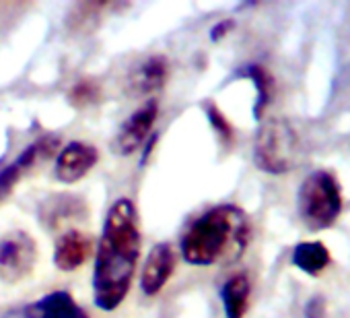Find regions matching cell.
<instances>
[{
  "instance_id": "cell-1",
  "label": "cell",
  "mask_w": 350,
  "mask_h": 318,
  "mask_svg": "<svg viewBox=\"0 0 350 318\" xmlns=\"http://www.w3.org/2000/svg\"><path fill=\"white\" fill-rule=\"evenodd\" d=\"M140 256V230L136 207L130 199H118L107 211L101 242L95 256L93 293L97 308L116 310L130 291Z\"/></svg>"
},
{
  "instance_id": "cell-2",
  "label": "cell",
  "mask_w": 350,
  "mask_h": 318,
  "mask_svg": "<svg viewBox=\"0 0 350 318\" xmlns=\"http://www.w3.org/2000/svg\"><path fill=\"white\" fill-rule=\"evenodd\" d=\"M252 238L247 215L235 205H219L200 215L182 240L186 262L211 267L235 262L243 256Z\"/></svg>"
},
{
  "instance_id": "cell-3",
  "label": "cell",
  "mask_w": 350,
  "mask_h": 318,
  "mask_svg": "<svg viewBox=\"0 0 350 318\" xmlns=\"http://www.w3.org/2000/svg\"><path fill=\"white\" fill-rule=\"evenodd\" d=\"M303 162V145L284 118H272L262 124L254 143V164L266 174H286Z\"/></svg>"
},
{
  "instance_id": "cell-4",
  "label": "cell",
  "mask_w": 350,
  "mask_h": 318,
  "mask_svg": "<svg viewBox=\"0 0 350 318\" xmlns=\"http://www.w3.org/2000/svg\"><path fill=\"white\" fill-rule=\"evenodd\" d=\"M297 205L301 221L311 232L332 228L338 221L344 207L340 182L327 170L311 172L299 186Z\"/></svg>"
},
{
  "instance_id": "cell-5",
  "label": "cell",
  "mask_w": 350,
  "mask_h": 318,
  "mask_svg": "<svg viewBox=\"0 0 350 318\" xmlns=\"http://www.w3.org/2000/svg\"><path fill=\"white\" fill-rule=\"evenodd\" d=\"M38 246L25 232H11L0 238V281L19 283L36 267Z\"/></svg>"
},
{
  "instance_id": "cell-6",
  "label": "cell",
  "mask_w": 350,
  "mask_h": 318,
  "mask_svg": "<svg viewBox=\"0 0 350 318\" xmlns=\"http://www.w3.org/2000/svg\"><path fill=\"white\" fill-rule=\"evenodd\" d=\"M3 318H89L87 312L66 291H54L38 302L25 304Z\"/></svg>"
},
{
  "instance_id": "cell-7",
  "label": "cell",
  "mask_w": 350,
  "mask_h": 318,
  "mask_svg": "<svg viewBox=\"0 0 350 318\" xmlns=\"http://www.w3.org/2000/svg\"><path fill=\"white\" fill-rule=\"evenodd\" d=\"M97 159H99V153L93 145L75 140L60 151L54 174L60 182H66V184L79 182L85 174L93 170Z\"/></svg>"
},
{
  "instance_id": "cell-8",
  "label": "cell",
  "mask_w": 350,
  "mask_h": 318,
  "mask_svg": "<svg viewBox=\"0 0 350 318\" xmlns=\"http://www.w3.org/2000/svg\"><path fill=\"white\" fill-rule=\"evenodd\" d=\"M159 116V103L154 99H148L142 108H138L120 128L118 138H116V151L120 155H130L134 153L142 140L148 136V132L154 126V120Z\"/></svg>"
},
{
  "instance_id": "cell-9",
  "label": "cell",
  "mask_w": 350,
  "mask_h": 318,
  "mask_svg": "<svg viewBox=\"0 0 350 318\" xmlns=\"http://www.w3.org/2000/svg\"><path fill=\"white\" fill-rule=\"evenodd\" d=\"M56 145H58L56 136H44V138L31 143L11 166H7L5 170H0V201L7 199L13 193V188L17 186V182L21 180V176L27 170H31L40 162V159L50 155Z\"/></svg>"
},
{
  "instance_id": "cell-10",
  "label": "cell",
  "mask_w": 350,
  "mask_h": 318,
  "mask_svg": "<svg viewBox=\"0 0 350 318\" xmlns=\"http://www.w3.org/2000/svg\"><path fill=\"white\" fill-rule=\"evenodd\" d=\"M175 271V254L169 244H157L142 269L140 287L146 295H157Z\"/></svg>"
},
{
  "instance_id": "cell-11",
  "label": "cell",
  "mask_w": 350,
  "mask_h": 318,
  "mask_svg": "<svg viewBox=\"0 0 350 318\" xmlns=\"http://www.w3.org/2000/svg\"><path fill=\"white\" fill-rule=\"evenodd\" d=\"M93 240L79 230H70L56 240L54 262L60 271H77L91 254Z\"/></svg>"
},
{
  "instance_id": "cell-12",
  "label": "cell",
  "mask_w": 350,
  "mask_h": 318,
  "mask_svg": "<svg viewBox=\"0 0 350 318\" xmlns=\"http://www.w3.org/2000/svg\"><path fill=\"white\" fill-rule=\"evenodd\" d=\"M167 73H169L167 60L163 56H150L136 66V71L130 77V87L138 95H148L163 87Z\"/></svg>"
},
{
  "instance_id": "cell-13",
  "label": "cell",
  "mask_w": 350,
  "mask_h": 318,
  "mask_svg": "<svg viewBox=\"0 0 350 318\" xmlns=\"http://www.w3.org/2000/svg\"><path fill=\"white\" fill-rule=\"evenodd\" d=\"M329 262L332 256L323 242H301L293 250V265L307 275H319Z\"/></svg>"
},
{
  "instance_id": "cell-14",
  "label": "cell",
  "mask_w": 350,
  "mask_h": 318,
  "mask_svg": "<svg viewBox=\"0 0 350 318\" xmlns=\"http://www.w3.org/2000/svg\"><path fill=\"white\" fill-rule=\"evenodd\" d=\"M250 279L245 273H237L233 275L221 291L223 297V306H225V314L227 318H243L245 310H247V302H250Z\"/></svg>"
},
{
  "instance_id": "cell-15",
  "label": "cell",
  "mask_w": 350,
  "mask_h": 318,
  "mask_svg": "<svg viewBox=\"0 0 350 318\" xmlns=\"http://www.w3.org/2000/svg\"><path fill=\"white\" fill-rule=\"evenodd\" d=\"M237 75L254 81L256 91H258V99H256V106H254V114H256V118H262L264 110L268 108V103H270V99H272L274 79L270 77V73H268L262 64H247V66H245L243 71H239Z\"/></svg>"
},
{
  "instance_id": "cell-16",
  "label": "cell",
  "mask_w": 350,
  "mask_h": 318,
  "mask_svg": "<svg viewBox=\"0 0 350 318\" xmlns=\"http://www.w3.org/2000/svg\"><path fill=\"white\" fill-rule=\"evenodd\" d=\"M206 116L213 124V128L217 130L219 138L225 143V145H231L235 140V128L231 126V122L227 120V116L215 106V103H206Z\"/></svg>"
},
{
  "instance_id": "cell-17",
  "label": "cell",
  "mask_w": 350,
  "mask_h": 318,
  "mask_svg": "<svg viewBox=\"0 0 350 318\" xmlns=\"http://www.w3.org/2000/svg\"><path fill=\"white\" fill-rule=\"evenodd\" d=\"M97 97V87L89 81H81L75 89H72V101L77 106H87L89 101H93Z\"/></svg>"
},
{
  "instance_id": "cell-18",
  "label": "cell",
  "mask_w": 350,
  "mask_h": 318,
  "mask_svg": "<svg viewBox=\"0 0 350 318\" xmlns=\"http://www.w3.org/2000/svg\"><path fill=\"white\" fill-rule=\"evenodd\" d=\"M305 318H325V302H323V297L315 295V297L307 304V308H305Z\"/></svg>"
},
{
  "instance_id": "cell-19",
  "label": "cell",
  "mask_w": 350,
  "mask_h": 318,
  "mask_svg": "<svg viewBox=\"0 0 350 318\" xmlns=\"http://www.w3.org/2000/svg\"><path fill=\"white\" fill-rule=\"evenodd\" d=\"M233 27V21H223V23H219L215 29H213V40H221L223 36H227V32Z\"/></svg>"
}]
</instances>
